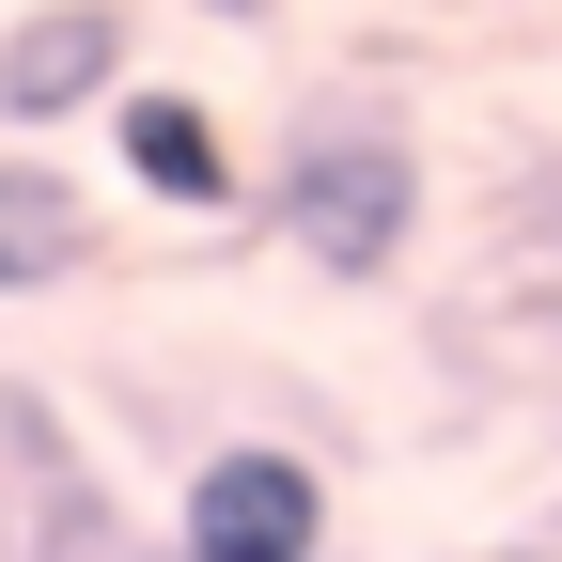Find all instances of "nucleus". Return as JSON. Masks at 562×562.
I'll use <instances>...</instances> for the list:
<instances>
[{"label":"nucleus","mask_w":562,"mask_h":562,"mask_svg":"<svg viewBox=\"0 0 562 562\" xmlns=\"http://www.w3.org/2000/svg\"><path fill=\"white\" fill-rule=\"evenodd\" d=\"M250 220L297 250L313 281H344V297H375V281H406L422 220H438V172H422V125L391 94H313L297 125L266 140L250 172Z\"/></svg>","instance_id":"f257e3e1"},{"label":"nucleus","mask_w":562,"mask_h":562,"mask_svg":"<svg viewBox=\"0 0 562 562\" xmlns=\"http://www.w3.org/2000/svg\"><path fill=\"white\" fill-rule=\"evenodd\" d=\"M125 501H110V469L94 438L63 422V391L32 375H0V562H125Z\"/></svg>","instance_id":"f03ea898"},{"label":"nucleus","mask_w":562,"mask_h":562,"mask_svg":"<svg viewBox=\"0 0 562 562\" xmlns=\"http://www.w3.org/2000/svg\"><path fill=\"white\" fill-rule=\"evenodd\" d=\"M344 501L297 438H203L188 484H172V547L188 562H328Z\"/></svg>","instance_id":"7ed1b4c3"},{"label":"nucleus","mask_w":562,"mask_h":562,"mask_svg":"<svg viewBox=\"0 0 562 562\" xmlns=\"http://www.w3.org/2000/svg\"><path fill=\"white\" fill-rule=\"evenodd\" d=\"M125 79H140V0H32L16 32H0V140L110 125Z\"/></svg>","instance_id":"20e7f679"},{"label":"nucleus","mask_w":562,"mask_h":562,"mask_svg":"<svg viewBox=\"0 0 562 562\" xmlns=\"http://www.w3.org/2000/svg\"><path fill=\"white\" fill-rule=\"evenodd\" d=\"M110 157H125V188L157 220H250V157H235L220 94H188V79H125L110 94Z\"/></svg>","instance_id":"39448f33"},{"label":"nucleus","mask_w":562,"mask_h":562,"mask_svg":"<svg viewBox=\"0 0 562 562\" xmlns=\"http://www.w3.org/2000/svg\"><path fill=\"white\" fill-rule=\"evenodd\" d=\"M94 250H110L94 188L47 140H0V297H63V281H94Z\"/></svg>","instance_id":"423d86ee"},{"label":"nucleus","mask_w":562,"mask_h":562,"mask_svg":"<svg viewBox=\"0 0 562 562\" xmlns=\"http://www.w3.org/2000/svg\"><path fill=\"white\" fill-rule=\"evenodd\" d=\"M469 562H562V547H547V531H516V547H469Z\"/></svg>","instance_id":"0eeeda50"},{"label":"nucleus","mask_w":562,"mask_h":562,"mask_svg":"<svg viewBox=\"0 0 562 562\" xmlns=\"http://www.w3.org/2000/svg\"><path fill=\"white\" fill-rule=\"evenodd\" d=\"M203 16H281V0H203Z\"/></svg>","instance_id":"6e6552de"},{"label":"nucleus","mask_w":562,"mask_h":562,"mask_svg":"<svg viewBox=\"0 0 562 562\" xmlns=\"http://www.w3.org/2000/svg\"><path fill=\"white\" fill-rule=\"evenodd\" d=\"M125 562H188V547H172V531H157V547H125Z\"/></svg>","instance_id":"1a4fd4ad"},{"label":"nucleus","mask_w":562,"mask_h":562,"mask_svg":"<svg viewBox=\"0 0 562 562\" xmlns=\"http://www.w3.org/2000/svg\"><path fill=\"white\" fill-rule=\"evenodd\" d=\"M547 547H562V501H547Z\"/></svg>","instance_id":"9d476101"}]
</instances>
